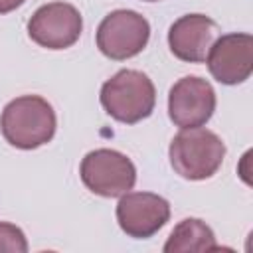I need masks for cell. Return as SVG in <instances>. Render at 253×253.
Listing matches in <instances>:
<instances>
[{
    "label": "cell",
    "mask_w": 253,
    "mask_h": 253,
    "mask_svg": "<svg viewBox=\"0 0 253 253\" xmlns=\"http://www.w3.org/2000/svg\"><path fill=\"white\" fill-rule=\"evenodd\" d=\"M57 119L53 107L38 95H22L10 101L0 115L4 138L22 150L47 144L55 134Z\"/></svg>",
    "instance_id": "obj_1"
},
{
    "label": "cell",
    "mask_w": 253,
    "mask_h": 253,
    "mask_svg": "<svg viewBox=\"0 0 253 253\" xmlns=\"http://www.w3.org/2000/svg\"><path fill=\"white\" fill-rule=\"evenodd\" d=\"M101 105L115 121L134 125L154 111L156 89L146 73L121 69L101 87Z\"/></svg>",
    "instance_id": "obj_2"
},
{
    "label": "cell",
    "mask_w": 253,
    "mask_h": 253,
    "mask_svg": "<svg viewBox=\"0 0 253 253\" xmlns=\"http://www.w3.org/2000/svg\"><path fill=\"white\" fill-rule=\"evenodd\" d=\"M168 154L176 174L186 180H206L221 168L225 144L208 128H182L172 138Z\"/></svg>",
    "instance_id": "obj_3"
},
{
    "label": "cell",
    "mask_w": 253,
    "mask_h": 253,
    "mask_svg": "<svg viewBox=\"0 0 253 253\" xmlns=\"http://www.w3.org/2000/svg\"><path fill=\"white\" fill-rule=\"evenodd\" d=\"M79 174L87 190L103 198H121L130 192L136 182V168L132 160L113 148L87 152L81 160Z\"/></svg>",
    "instance_id": "obj_4"
},
{
    "label": "cell",
    "mask_w": 253,
    "mask_h": 253,
    "mask_svg": "<svg viewBox=\"0 0 253 253\" xmlns=\"http://www.w3.org/2000/svg\"><path fill=\"white\" fill-rule=\"evenodd\" d=\"M150 38V24L134 10H115L97 28L99 51L115 61L138 55Z\"/></svg>",
    "instance_id": "obj_5"
},
{
    "label": "cell",
    "mask_w": 253,
    "mask_h": 253,
    "mask_svg": "<svg viewBox=\"0 0 253 253\" xmlns=\"http://www.w3.org/2000/svg\"><path fill=\"white\" fill-rule=\"evenodd\" d=\"M83 30L81 14L67 2H49L40 6L28 22L30 38L47 49L71 47Z\"/></svg>",
    "instance_id": "obj_6"
},
{
    "label": "cell",
    "mask_w": 253,
    "mask_h": 253,
    "mask_svg": "<svg viewBox=\"0 0 253 253\" xmlns=\"http://www.w3.org/2000/svg\"><path fill=\"white\" fill-rule=\"evenodd\" d=\"M215 111L213 87L196 75L178 79L168 93L170 121L180 128H194L206 125Z\"/></svg>",
    "instance_id": "obj_7"
},
{
    "label": "cell",
    "mask_w": 253,
    "mask_h": 253,
    "mask_svg": "<svg viewBox=\"0 0 253 253\" xmlns=\"http://www.w3.org/2000/svg\"><path fill=\"white\" fill-rule=\"evenodd\" d=\"M170 219V204L152 192H126L117 204L121 229L134 239H148Z\"/></svg>",
    "instance_id": "obj_8"
},
{
    "label": "cell",
    "mask_w": 253,
    "mask_h": 253,
    "mask_svg": "<svg viewBox=\"0 0 253 253\" xmlns=\"http://www.w3.org/2000/svg\"><path fill=\"white\" fill-rule=\"evenodd\" d=\"M206 63L211 77L223 85L247 81L253 71V36L235 32L217 38L206 55Z\"/></svg>",
    "instance_id": "obj_9"
},
{
    "label": "cell",
    "mask_w": 253,
    "mask_h": 253,
    "mask_svg": "<svg viewBox=\"0 0 253 253\" xmlns=\"http://www.w3.org/2000/svg\"><path fill=\"white\" fill-rule=\"evenodd\" d=\"M217 26L210 16L186 14L178 18L168 30L170 51L188 63H202L215 42Z\"/></svg>",
    "instance_id": "obj_10"
},
{
    "label": "cell",
    "mask_w": 253,
    "mask_h": 253,
    "mask_svg": "<svg viewBox=\"0 0 253 253\" xmlns=\"http://www.w3.org/2000/svg\"><path fill=\"white\" fill-rule=\"evenodd\" d=\"M219 245L215 243V235L210 225L202 219L186 217L182 219L170 233L164 243L166 253H186V251H215Z\"/></svg>",
    "instance_id": "obj_11"
},
{
    "label": "cell",
    "mask_w": 253,
    "mask_h": 253,
    "mask_svg": "<svg viewBox=\"0 0 253 253\" xmlns=\"http://www.w3.org/2000/svg\"><path fill=\"white\" fill-rule=\"evenodd\" d=\"M0 251H10V253H26L28 251L26 235L14 223L0 221Z\"/></svg>",
    "instance_id": "obj_12"
},
{
    "label": "cell",
    "mask_w": 253,
    "mask_h": 253,
    "mask_svg": "<svg viewBox=\"0 0 253 253\" xmlns=\"http://www.w3.org/2000/svg\"><path fill=\"white\" fill-rule=\"evenodd\" d=\"M26 0H0V14H8L16 8H20Z\"/></svg>",
    "instance_id": "obj_13"
},
{
    "label": "cell",
    "mask_w": 253,
    "mask_h": 253,
    "mask_svg": "<svg viewBox=\"0 0 253 253\" xmlns=\"http://www.w3.org/2000/svg\"><path fill=\"white\" fill-rule=\"evenodd\" d=\"M142 2H158V0H142Z\"/></svg>",
    "instance_id": "obj_14"
}]
</instances>
